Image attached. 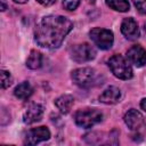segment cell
Returning <instances> with one entry per match:
<instances>
[{
    "mask_svg": "<svg viewBox=\"0 0 146 146\" xmlns=\"http://www.w3.org/2000/svg\"><path fill=\"white\" fill-rule=\"evenodd\" d=\"M73 29V23L60 15L42 17L34 27V41L42 48H58Z\"/></svg>",
    "mask_w": 146,
    "mask_h": 146,
    "instance_id": "6da1fadb",
    "label": "cell"
},
{
    "mask_svg": "<svg viewBox=\"0 0 146 146\" xmlns=\"http://www.w3.org/2000/svg\"><path fill=\"white\" fill-rule=\"evenodd\" d=\"M71 78H72L73 82L76 86H79L80 88H90V87H95V86L102 83L99 74L91 67L76 68V70L72 71Z\"/></svg>",
    "mask_w": 146,
    "mask_h": 146,
    "instance_id": "7a4b0ae2",
    "label": "cell"
},
{
    "mask_svg": "<svg viewBox=\"0 0 146 146\" xmlns=\"http://www.w3.org/2000/svg\"><path fill=\"white\" fill-rule=\"evenodd\" d=\"M107 65H108L111 72L113 73V75L116 76L117 79L129 80L133 75L132 68H131V65H130L129 60H127L121 55H117V54L113 55L107 60Z\"/></svg>",
    "mask_w": 146,
    "mask_h": 146,
    "instance_id": "3957f363",
    "label": "cell"
},
{
    "mask_svg": "<svg viewBox=\"0 0 146 146\" xmlns=\"http://www.w3.org/2000/svg\"><path fill=\"white\" fill-rule=\"evenodd\" d=\"M73 117L76 125L88 129L103 120V113L96 108H83L76 111Z\"/></svg>",
    "mask_w": 146,
    "mask_h": 146,
    "instance_id": "277c9868",
    "label": "cell"
},
{
    "mask_svg": "<svg viewBox=\"0 0 146 146\" xmlns=\"http://www.w3.org/2000/svg\"><path fill=\"white\" fill-rule=\"evenodd\" d=\"M89 36L91 41L103 50H107L113 46L114 42V36L112 31L102 29V27H94L89 32Z\"/></svg>",
    "mask_w": 146,
    "mask_h": 146,
    "instance_id": "5b68a950",
    "label": "cell"
},
{
    "mask_svg": "<svg viewBox=\"0 0 146 146\" xmlns=\"http://www.w3.org/2000/svg\"><path fill=\"white\" fill-rule=\"evenodd\" d=\"M71 58L76 63H86L96 57V50L89 43H79L71 48Z\"/></svg>",
    "mask_w": 146,
    "mask_h": 146,
    "instance_id": "8992f818",
    "label": "cell"
},
{
    "mask_svg": "<svg viewBox=\"0 0 146 146\" xmlns=\"http://www.w3.org/2000/svg\"><path fill=\"white\" fill-rule=\"evenodd\" d=\"M50 138V131L47 127H38L30 129L24 138L25 145H36L41 141L48 140Z\"/></svg>",
    "mask_w": 146,
    "mask_h": 146,
    "instance_id": "52a82bcc",
    "label": "cell"
},
{
    "mask_svg": "<svg viewBox=\"0 0 146 146\" xmlns=\"http://www.w3.org/2000/svg\"><path fill=\"white\" fill-rule=\"evenodd\" d=\"M123 120H124L125 125H127L130 130L136 131V132H139V130L145 127L144 116L141 115L140 112H138L137 110H133V108L129 110V111L124 114Z\"/></svg>",
    "mask_w": 146,
    "mask_h": 146,
    "instance_id": "ba28073f",
    "label": "cell"
},
{
    "mask_svg": "<svg viewBox=\"0 0 146 146\" xmlns=\"http://www.w3.org/2000/svg\"><path fill=\"white\" fill-rule=\"evenodd\" d=\"M127 59L129 60V63L133 64L137 67L146 65V49H144L139 44L132 46L127 51Z\"/></svg>",
    "mask_w": 146,
    "mask_h": 146,
    "instance_id": "9c48e42d",
    "label": "cell"
},
{
    "mask_svg": "<svg viewBox=\"0 0 146 146\" xmlns=\"http://www.w3.org/2000/svg\"><path fill=\"white\" fill-rule=\"evenodd\" d=\"M121 32L128 40H136L139 38V27L132 17L124 18L121 23Z\"/></svg>",
    "mask_w": 146,
    "mask_h": 146,
    "instance_id": "30bf717a",
    "label": "cell"
},
{
    "mask_svg": "<svg viewBox=\"0 0 146 146\" xmlns=\"http://www.w3.org/2000/svg\"><path fill=\"white\" fill-rule=\"evenodd\" d=\"M43 115V106L38 103L31 104L27 110L23 114V122L26 124H31L34 122H38L41 120Z\"/></svg>",
    "mask_w": 146,
    "mask_h": 146,
    "instance_id": "8fae6325",
    "label": "cell"
},
{
    "mask_svg": "<svg viewBox=\"0 0 146 146\" xmlns=\"http://www.w3.org/2000/svg\"><path fill=\"white\" fill-rule=\"evenodd\" d=\"M121 98V91L119 88L111 86L108 88H106L99 96V102L106 105H112L115 104L120 100Z\"/></svg>",
    "mask_w": 146,
    "mask_h": 146,
    "instance_id": "7c38bea8",
    "label": "cell"
},
{
    "mask_svg": "<svg viewBox=\"0 0 146 146\" xmlns=\"http://www.w3.org/2000/svg\"><path fill=\"white\" fill-rule=\"evenodd\" d=\"M73 104H74V98L71 95H62L58 98H56V100H55L56 107L63 114H67L71 111Z\"/></svg>",
    "mask_w": 146,
    "mask_h": 146,
    "instance_id": "4fadbf2b",
    "label": "cell"
},
{
    "mask_svg": "<svg viewBox=\"0 0 146 146\" xmlns=\"http://www.w3.org/2000/svg\"><path fill=\"white\" fill-rule=\"evenodd\" d=\"M32 94H33V88L30 84V82H27V81H23L14 90L15 97H17L18 99H22V100L29 99Z\"/></svg>",
    "mask_w": 146,
    "mask_h": 146,
    "instance_id": "5bb4252c",
    "label": "cell"
},
{
    "mask_svg": "<svg viewBox=\"0 0 146 146\" xmlns=\"http://www.w3.org/2000/svg\"><path fill=\"white\" fill-rule=\"evenodd\" d=\"M26 66L31 70H38L42 66V54L38 50H32L26 59Z\"/></svg>",
    "mask_w": 146,
    "mask_h": 146,
    "instance_id": "9a60e30c",
    "label": "cell"
},
{
    "mask_svg": "<svg viewBox=\"0 0 146 146\" xmlns=\"http://www.w3.org/2000/svg\"><path fill=\"white\" fill-rule=\"evenodd\" d=\"M106 5L111 9L120 11V13L128 11L129 8H130V5H129L128 0H106Z\"/></svg>",
    "mask_w": 146,
    "mask_h": 146,
    "instance_id": "2e32d148",
    "label": "cell"
},
{
    "mask_svg": "<svg viewBox=\"0 0 146 146\" xmlns=\"http://www.w3.org/2000/svg\"><path fill=\"white\" fill-rule=\"evenodd\" d=\"M1 88L2 89H7L11 83H13V78L11 74L8 71L1 70Z\"/></svg>",
    "mask_w": 146,
    "mask_h": 146,
    "instance_id": "e0dca14e",
    "label": "cell"
},
{
    "mask_svg": "<svg viewBox=\"0 0 146 146\" xmlns=\"http://www.w3.org/2000/svg\"><path fill=\"white\" fill-rule=\"evenodd\" d=\"M80 5V0H63V6L66 10H74Z\"/></svg>",
    "mask_w": 146,
    "mask_h": 146,
    "instance_id": "ac0fdd59",
    "label": "cell"
},
{
    "mask_svg": "<svg viewBox=\"0 0 146 146\" xmlns=\"http://www.w3.org/2000/svg\"><path fill=\"white\" fill-rule=\"evenodd\" d=\"M132 2L140 14L146 15V0H132Z\"/></svg>",
    "mask_w": 146,
    "mask_h": 146,
    "instance_id": "d6986e66",
    "label": "cell"
},
{
    "mask_svg": "<svg viewBox=\"0 0 146 146\" xmlns=\"http://www.w3.org/2000/svg\"><path fill=\"white\" fill-rule=\"evenodd\" d=\"M40 5H42V6H44V7H48V6H51V5H54L57 0H36Z\"/></svg>",
    "mask_w": 146,
    "mask_h": 146,
    "instance_id": "ffe728a7",
    "label": "cell"
},
{
    "mask_svg": "<svg viewBox=\"0 0 146 146\" xmlns=\"http://www.w3.org/2000/svg\"><path fill=\"white\" fill-rule=\"evenodd\" d=\"M0 2H1V11H5L6 9H7V3H6V0H0Z\"/></svg>",
    "mask_w": 146,
    "mask_h": 146,
    "instance_id": "44dd1931",
    "label": "cell"
},
{
    "mask_svg": "<svg viewBox=\"0 0 146 146\" xmlns=\"http://www.w3.org/2000/svg\"><path fill=\"white\" fill-rule=\"evenodd\" d=\"M140 107L146 112V98H143L140 102Z\"/></svg>",
    "mask_w": 146,
    "mask_h": 146,
    "instance_id": "7402d4cb",
    "label": "cell"
},
{
    "mask_svg": "<svg viewBox=\"0 0 146 146\" xmlns=\"http://www.w3.org/2000/svg\"><path fill=\"white\" fill-rule=\"evenodd\" d=\"M14 2H16V3H25V2H27V0H13Z\"/></svg>",
    "mask_w": 146,
    "mask_h": 146,
    "instance_id": "603a6c76",
    "label": "cell"
},
{
    "mask_svg": "<svg viewBox=\"0 0 146 146\" xmlns=\"http://www.w3.org/2000/svg\"><path fill=\"white\" fill-rule=\"evenodd\" d=\"M144 26H145L144 29H145V32H146V23H145V25H144Z\"/></svg>",
    "mask_w": 146,
    "mask_h": 146,
    "instance_id": "cb8c5ba5",
    "label": "cell"
}]
</instances>
